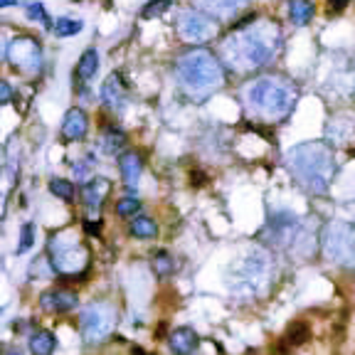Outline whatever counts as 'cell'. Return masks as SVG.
<instances>
[{
  "label": "cell",
  "mask_w": 355,
  "mask_h": 355,
  "mask_svg": "<svg viewBox=\"0 0 355 355\" xmlns=\"http://www.w3.org/2000/svg\"><path fill=\"white\" fill-rule=\"evenodd\" d=\"M282 47V30L271 20H262L257 25H235V33L225 39L222 57L230 67L239 72L260 69L269 64Z\"/></svg>",
  "instance_id": "cell-1"
},
{
  "label": "cell",
  "mask_w": 355,
  "mask_h": 355,
  "mask_svg": "<svg viewBox=\"0 0 355 355\" xmlns=\"http://www.w3.org/2000/svg\"><path fill=\"white\" fill-rule=\"evenodd\" d=\"M286 168L291 178L311 195H323L336 178V156L333 148L323 141L299 143L286 153Z\"/></svg>",
  "instance_id": "cell-2"
},
{
  "label": "cell",
  "mask_w": 355,
  "mask_h": 355,
  "mask_svg": "<svg viewBox=\"0 0 355 355\" xmlns=\"http://www.w3.org/2000/svg\"><path fill=\"white\" fill-rule=\"evenodd\" d=\"M175 74H178L181 87L192 99H205L225 84L220 60L205 47H192V50L183 52L175 62Z\"/></svg>",
  "instance_id": "cell-3"
},
{
  "label": "cell",
  "mask_w": 355,
  "mask_h": 355,
  "mask_svg": "<svg viewBox=\"0 0 355 355\" xmlns=\"http://www.w3.org/2000/svg\"><path fill=\"white\" fill-rule=\"evenodd\" d=\"M269 274H271L269 254L260 247H247L230 262L225 282H227V289H230L235 296L252 299V296H257V293L264 289Z\"/></svg>",
  "instance_id": "cell-4"
},
{
  "label": "cell",
  "mask_w": 355,
  "mask_h": 355,
  "mask_svg": "<svg viewBox=\"0 0 355 355\" xmlns=\"http://www.w3.org/2000/svg\"><path fill=\"white\" fill-rule=\"evenodd\" d=\"M247 104L257 116L266 121H282L293 111L296 89L279 77H262L247 89Z\"/></svg>",
  "instance_id": "cell-5"
},
{
  "label": "cell",
  "mask_w": 355,
  "mask_h": 355,
  "mask_svg": "<svg viewBox=\"0 0 355 355\" xmlns=\"http://www.w3.org/2000/svg\"><path fill=\"white\" fill-rule=\"evenodd\" d=\"M260 239L271 244L274 249H284V252H296L306 239V225L301 217L293 212H276L266 227L262 230Z\"/></svg>",
  "instance_id": "cell-6"
},
{
  "label": "cell",
  "mask_w": 355,
  "mask_h": 355,
  "mask_svg": "<svg viewBox=\"0 0 355 355\" xmlns=\"http://www.w3.org/2000/svg\"><path fill=\"white\" fill-rule=\"evenodd\" d=\"M47 249H50L52 266L60 274H77L89 264V249L74 232H62V235L52 237Z\"/></svg>",
  "instance_id": "cell-7"
},
{
  "label": "cell",
  "mask_w": 355,
  "mask_h": 355,
  "mask_svg": "<svg viewBox=\"0 0 355 355\" xmlns=\"http://www.w3.org/2000/svg\"><path fill=\"white\" fill-rule=\"evenodd\" d=\"M116 309L107 301H94L87 309H82L79 313V333L87 343H102L104 338H109L116 326Z\"/></svg>",
  "instance_id": "cell-8"
},
{
  "label": "cell",
  "mask_w": 355,
  "mask_h": 355,
  "mask_svg": "<svg viewBox=\"0 0 355 355\" xmlns=\"http://www.w3.org/2000/svg\"><path fill=\"white\" fill-rule=\"evenodd\" d=\"M323 252L333 264L355 266V227L348 222H333L323 230Z\"/></svg>",
  "instance_id": "cell-9"
},
{
  "label": "cell",
  "mask_w": 355,
  "mask_h": 355,
  "mask_svg": "<svg viewBox=\"0 0 355 355\" xmlns=\"http://www.w3.org/2000/svg\"><path fill=\"white\" fill-rule=\"evenodd\" d=\"M178 35L185 42H208L217 35V20L200 8H190L178 15Z\"/></svg>",
  "instance_id": "cell-10"
},
{
  "label": "cell",
  "mask_w": 355,
  "mask_h": 355,
  "mask_svg": "<svg viewBox=\"0 0 355 355\" xmlns=\"http://www.w3.org/2000/svg\"><path fill=\"white\" fill-rule=\"evenodd\" d=\"M6 57L12 67L23 69V72H35V69H39V62H42L39 42H35L33 37L12 39L10 45L6 47Z\"/></svg>",
  "instance_id": "cell-11"
},
{
  "label": "cell",
  "mask_w": 355,
  "mask_h": 355,
  "mask_svg": "<svg viewBox=\"0 0 355 355\" xmlns=\"http://www.w3.org/2000/svg\"><path fill=\"white\" fill-rule=\"evenodd\" d=\"M39 306L47 313H64L77 306V293L64 291V289H55V291H45L39 296Z\"/></svg>",
  "instance_id": "cell-12"
},
{
  "label": "cell",
  "mask_w": 355,
  "mask_h": 355,
  "mask_svg": "<svg viewBox=\"0 0 355 355\" xmlns=\"http://www.w3.org/2000/svg\"><path fill=\"white\" fill-rule=\"evenodd\" d=\"M87 129H89V118L82 109H69L64 113V121H62V138L64 141H79V138H84Z\"/></svg>",
  "instance_id": "cell-13"
},
{
  "label": "cell",
  "mask_w": 355,
  "mask_h": 355,
  "mask_svg": "<svg viewBox=\"0 0 355 355\" xmlns=\"http://www.w3.org/2000/svg\"><path fill=\"white\" fill-rule=\"evenodd\" d=\"M192 6L215 17H230L249 6V0H192Z\"/></svg>",
  "instance_id": "cell-14"
},
{
  "label": "cell",
  "mask_w": 355,
  "mask_h": 355,
  "mask_svg": "<svg viewBox=\"0 0 355 355\" xmlns=\"http://www.w3.org/2000/svg\"><path fill=\"white\" fill-rule=\"evenodd\" d=\"M102 99L107 107L111 109H118V107H124L126 102V84H124V77L118 72L109 74L107 82L102 84Z\"/></svg>",
  "instance_id": "cell-15"
},
{
  "label": "cell",
  "mask_w": 355,
  "mask_h": 355,
  "mask_svg": "<svg viewBox=\"0 0 355 355\" xmlns=\"http://www.w3.org/2000/svg\"><path fill=\"white\" fill-rule=\"evenodd\" d=\"M168 345L173 353L178 355H190L197 350V345H200V338H197V333L192 331V328H175L173 333H170L168 338Z\"/></svg>",
  "instance_id": "cell-16"
},
{
  "label": "cell",
  "mask_w": 355,
  "mask_h": 355,
  "mask_svg": "<svg viewBox=\"0 0 355 355\" xmlns=\"http://www.w3.org/2000/svg\"><path fill=\"white\" fill-rule=\"evenodd\" d=\"M109 190H111V183H109L107 178H91V181L82 188V200H84V205L89 210H96L104 205V197L109 195Z\"/></svg>",
  "instance_id": "cell-17"
},
{
  "label": "cell",
  "mask_w": 355,
  "mask_h": 355,
  "mask_svg": "<svg viewBox=\"0 0 355 355\" xmlns=\"http://www.w3.org/2000/svg\"><path fill=\"white\" fill-rule=\"evenodd\" d=\"M118 170H121V178L129 188H136L138 185V178H141V170H143V163H141V156L134 151L124 153V156L118 158Z\"/></svg>",
  "instance_id": "cell-18"
},
{
  "label": "cell",
  "mask_w": 355,
  "mask_h": 355,
  "mask_svg": "<svg viewBox=\"0 0 355 355\" xmlns=\"http://www.w3.org/2000/svg\"><path fill=\"white\" fill-rule=\"evenodd\" d=\"M289 15L296 25H309L313 17V3L311 0H289Z\"/></svg>",
  "instance_id": "cell-19"
},
{
  "label": "cell",
  "mask_w": 355,
  "mask_h": 355,
  "mask_svg": "<svg viewBox=\"0 0 355 355\" xmlns=\"http://www.w3.org/2000/svg\"><path fill=\"white\" fill-rule=\"evenodd\" d=\"M96 69H99V52L87 50L84 55L79 57V62H77V77L82 79V82H87V79L94 77Z\"/></svg>",
  "instance_id": "cell-20"
},
{
  "label": "cell",
  "mask_w": 355,
  "mask_h": 355,
  "mask_svg": "<svg viewBox=\"0 0 355 355\" xmlns=\"http://www.w3.org/2000/svg\"><path fill=\"white\" fill-rule=\"evenodd\" d=\"M57 340L50 331H37L33 333V338H30V353L35 355H50L55 350Z\"/></svg>",
  "instance_id": "cell-21"
},
{
  "label": "cell",
  "mask_w": 355,
  "mask_h": 355,
  "mask_svg": "<svg viewBox=\"0 0 355 355\" xmlns=\"http://www.w3.org/2000/svg\"><path fill=\"white\" fill-rule=\"evenodd\" d=\"M131 235L134 237H141V239H151V237H156L158 235V225L151 220V217H136L134 222H131Z\"/></svg>",
  "instance_id": "cell-22"
},
{
  "label": "cell",
  "mask_w": 355,
  "mask_h": 355,
  "mask_svg": "<svg viewBox=\"0 0 355 355\" xmlns=\"http://www.w3.org/2000/svg\"><path fill=\"white\" fill-rule=\"evenodd\" d=\"M50 192L55 197H60V200H64V203H72L74 195H77V190H74V183L64 181V178H52V181H50Z\"/></svg>",
  "instance_id": "cell-23"
},
{
  "label": "cell",
  "mask_w": 355,
  "mask_h": 355,
  "mask_svg": "<svg viewBox=\"0 0 355 355\" xmlns=\"http://www.w3.org/2000/svg\"><path fill=\"white\" fill-rule=\"evenodd\" d=\"M82 28H84V23H82V20H72V17H60L52 30H55L57 37H72V35L82 33Z\"/></svg>",
  "instance_id": "cell-24"
},
{
  "label": "cell",
  "mask_w": 355,
  "mask_h": 355,
  "mask_svg": "<svg viewBox=\"0 0 355 355\" xmlns=\"http://www.w3.org/2000/svg\"><path fill=\"white\" fill-rule=\"evenodd\" d=\"M153 271H156L158 276H170L175 271L173 257H170L168 252H158L156 257H153Z\"/></svg>",
  "instance_id": "cell-25"
},
{
  "label": "cell",
  "mask_w": 355,
  "mask_h": 355,
  "mask_svg": "<svg viewBox=\"0 0 355 355\" xmlns=\"http://www.w3.org/2000/svg\"><path fill=\"white\" fill-rule=\"evenodd\" d=\"M126 146V136L116 129H109L107 136H104V153H116L118 148Z\"/></svg>",
  "instance_id": "cell-26"
},
{
  "label": "cell",
  "mask_w": 355,
  "mask_h": 355,
  "mask_svg": "<svg viewBox=\"0 0 355 355\" xmlns=\"http://www.w3.org/2000/svg\"><path fill=\"white\" fill-rule=\"evenodd\" d=\"M168 8H170V0H151V3L141 10V17L143 20H153V17L163 15Z\"/></svg>",
  "instance_id": "cell-27"
},
{
  "label": "cell",
  "mask_w": 355,
  "mask_h": 355,
  "mask_svg": "<svg viewBox=\"0 0 355 355\" xmlns=\"http://www.w3.org/2000/svg\"><path fill=\"white\" fill-rule=\"evenodd\" d=\"M33 242H35V225H33V222H25L23 230H20V244H17L15 252L25 254L30 247H33Z\"/></svg>",
  "instance_id": "cell-28"
},
{
  "label": "cell",
  "mask_w": 355,
  "mask_h": 355,
  "mask_svg": "<svg viewBox=\"0 0 355 355\" xmlns=\"http://www.w3.org/2000/svg\"><path fill=\"white\" fill-rule=\"evenodd\" d=\"M138 208H141V203H138V197L129 195V197H121L116 203V215H121V217H129V215H136L138 212Z\"/></svg>",
  "instance_id": "cell-29"
},
{
  "label": "cell",
  "mask_w": 355,
  "mask_h": 355,
  "mask_svg": "<svg viewBox=\"0 0 355 355\" xmlns=\"http://www.w3.org/2000/svg\"><path fill=\"white\" fill-rule=\"evenodd\" d=\"M25 12H28L30 20H37V23H42L45 28H50V15H47L45 6H39V3H30V6H25Z\"/></svg>",
  "instance_id": "cell-30"
},
{
  "label": "cell",
  "mask_w": 355,
  "mask_h": 355,
  "mask_svg": "<svg viewBox=\"0 0 355 355\" xmlns=\"http://www.w3.org/2000/svg\"><path fill=\"white\" fill-rule=\"evenodd\" d=\"M306 338H309V326H306V323H293L291 331H289V338H286L289 343L301 345Z\"/></svg>",
  "instance_id": "cell-31"
},
{
  "label": "cell",
  "mask_w": 355,
  "mask_h": 355,
  "mask_svg": "<svg viewBox=\"0 0 355 355\" xmlns=\"http://www.w3.org/2000/svg\"><path fill=\"white\" fill-rule=\"evenodd\" d=\"M10 99H12L10 84H8V82H3V84H0V104H10Z\"/></svg>",
  "instance_id": "cell-32"
},
{
  "label": "cell",
  "mask_w": 355,
  "mask_h": 355,
  "mask_svg": "<svg viewBox=\"0 0 355 355\" xmlns=\"http://www.w3.org/2000/svg\"><path fill=\"white\" fill-rule=\"evenodd\" d=\"M84 230L89 232V235H99V232H102V222H84Z\"/></svg>",
  "instance_id": "cell-33"
},
{
  "label": "cell",
  "mask_w": 355,
  "mask_h": 355,
  "mask_svg": "<svg viewBox=\"0 0 355 355\" xmlns=\"http://www.w3.org/2000/svg\"><path fill=\"white\" fill-rule=\"evenodd\" d=\"M0 6H3V8H12V6H17V0H0Z\"/></svg>",
  "instance_id": "cell-34"
}]
</instances>
